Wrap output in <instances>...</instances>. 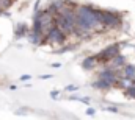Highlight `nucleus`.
I'll use <instances>...</instances> for the list:
<instances>
[{
    "label": "nucleus",
    "instance_id": "nucleus-1",
    "mask_svg": "<svg viewBox=\"0 0 135 120\" xmlns=\"http://www.w3.org/2000/svg\"><path fill=\"white\" fill-rule=\"evenodd\" d=\"M101 24L107 28H118L121 25V17L116 13L112 11H102V17H101Z\"/></svg>",
    "mask_w": 135,
    "mask_h": 120
},
{
    "label": "nucleus",
    "instance_id": "nucleus-2",
    "mask_svg": "<svg viewBox=\"0 0 135 120\" xmlns=\"http://www.w3.org/2000/svg\"><path fill=\"white\" fill-rule=\"evenodd\" d=\"M66 41V34L60 28H57L55 25L46 33V42H52V44H63Z\"/></svg>",
    "mask_w": 135,
    "mask_h": 120
},
{
    "label": "nucleus",
    "instance_id": "nucleus-3",
    "mask_svg": "<svg viewBox=\"0 0 135 120\" xmlns=\"http://www.w3.org/2000/svg\"><path fill=\"white\" fill-rule=\"evenodd\" d=\"M118 53H119V45L115 44V45H110L108 48L102 50L101 53L96 55L94 58H96V61H99V62H110V59H112L113 56H116Z\"/></svg>",
    "mask_w": 135,
    "mask_h": 120
},
{
    "label": "nucleus",
    "instance_id": "nucleus-4",
    "mask_svg": "<svg viewBox=\"0 0 135 120\" xmlns=\"http://www.w3.org/2000/svg\"><path fill=\"white\" fill-rule=\"evenodd\" d=\"M99 78H102V80H105V81H108L110 84H115L116 83V73H115V70H102L101 75H99Z\"/></svg>",
    "mask_w": 135,
    "mask_h": 120
},
{
    "label": "nucleus",
    "instance_id": "nucleus-5",
    "mask_svg": "<svg viewBox=\"0 0 135 120\" xmlns=\"http://www.w3.org/2000/svg\"><path fill=\"white\" fill-rule=\"evenodd\" d=\"M123 77H126V78H129V80H132L135 77V66L132 64H127L126 67H124V72H123Z\"/></svg>",
    "mask_w": 135,
    "mask_h": 120
},
{
    "label": "nucleus",
    "instance_id": "nucleus-6",
    "mask_svg": "<svg viewBox=\"0 0 135 120\" xmlns=\"http://www.w3.org/2000/svg\"><path fill=\"white\" fill-rule=\"evenodd\" d=\"M14 33H16V37H22V36H25V34L28 33V27H27L25 24H19V25L16 27Z\"/></svg>",
    "mask_w": 135,
    "mask_h": 120
},
{
    "label": "nucleus",
    "instance_id": "nucleus-7",
    "mask_svg": "<svg viewBox=\"0 0 135 120\" xmlns=\"http://www.w3.org/2000/svg\"><path fill=\"white\" fill-rule=\"evenodd\" d=\"M115 84H118V86H119V88H123V89H127L129 86H132V80H129V78L123 77V78H118Z\"/></svg>",
    "mask_w": 135,
    "mask_h": 120
},
{
    "label": "nucleus",
    "instance_id": "nucleus-8",
    "mask_svg": "<svg viewBox=\"0 0 135 120\" xmlns=\"http://www.w3.org/2000/svg\"><path fill=\"white\" fill-rule=\"evenodd\" d=\"M94 66H96V58H94V56H91V58H86V59L82 62V67H83L85 70H91Z\"/></svg>",
    "mask_w": 135,
    "mask_h": 120
},
{
    "label": "nucleus",
    "instance_id": "nucleus-9",
    "mask_svg": "<svg viewBox=\"0 0 135 120\" xmlns=\"http://www.w3.org/2000/svg\"><path fill=\"white\" fill-rule=\"evenodd\" d=\"M93 86H94L96 89H108V88H110L112 84H110L108 81H105V80H102V78H99V80H98V81H96V83H94Z\"/></svg>",
    "mask_w": 135,
    "mask_h": 120
},
{
    "label": "nucleus",
    "instance_id": "nucleus-10",
    "mask_svg": "<svg viewBox=\"0 0 135 120\" xmlns=\"http://www.w3.org/2000/svg\"><path fill=\"white\" fill-rule=\"evenodd\" d=\"M107 111H110V112H118V108H116V106H107Z\"/></svg>",
    "mask_w": 135,
    "mask_h": 120
},
{
    "label": "nucleus",
    "instance_id": "nucleus-11",
    "mask_svg": "<svg viewBox=\"0 0 135 120\" xmlns=\"http://www.w3.org/2000/svg\"><path fill=\"white\" fill-rule=\"evenodd\" d=\"M79 88L77 86H74V84H71V86H66V90H77Z\"/></svg>",
    "mask_w": 135,
    "mask_h": 120
},
{
    "label": "nucleus",
    "instance_id": "nucleus-12",
    "mask_svg": "<svg viewBox=\"0 0 135 120\" xmlns=\"http://www.w3.org/2000/svg\"><path fill=\"white\" fill-rule=\"evenodd\" d=\"M50 97H52V98H57V97H58V90H52V92H50Z\"/></svg>",
    "mask_w": 135,
    "mask_h": 120
},
{
    "label": "nucleus",
    "instance_id": "nucleus-13",
    "mask_svg": "<svg viewBox=\"0 0 135 120\" xmlns=\"http://www.w3.org/2000/svg\"><path fill=\"white\" fill-rule=\"evenodd\" d=\"M86 114H88V116H94V109H93V108H88V109H86Z\"/></svg>",
    "mask_w": 135,
    "mask_h": 120
},
{
    "label": "nucleus",
    "instance_id": "nucleus-14",
    "mask_svg": "<svg viewBox=\"0 0 135 120\" xmlns=\"http://www.w3.org/2000/svg\"><path fill=\"white\" fill-rule=\"evenodd\" d=\"M28 78H30V75H24V77H21V80H22V81H27Z\"/></svg>",
    "mask_w": 135,
    "mask_h": 120
},
{
    "label": "nucleus",
    "instance_id": "nucleus-15",
    "mask_svg": "<svg viewBox=\"0 0 135 120\" xmlns=\"http://www.w3.org/2000/svg\"><path fill=\"white\" fill-rule=\"evenodd\" d=\"M132 84H134V86H135V77H134V78H132Z\"/></svg>",
    "mask_w": 135,
    "mask_h": 120
},
{
    "label": "nucleus",
    "instance_id": "nucleus-16",
    "mask_svg": "<svg viewBox=\"0 0 135 120\" xmlns=\"http://www.w3.org/2000/svg\"><path fill=\"white\" fill-rule=\"evenodd\" d=\"M2 14H3V9H2V8H0V16H2Z\"/></svg>",
    "mask_w": 135,
    "mask_h": 120
}]
</instances>
